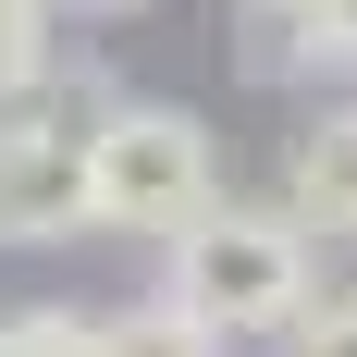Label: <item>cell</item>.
I'll list each match as a JSON object with an SVG mask.
<instances>
[{
	"instance_id": "30bf717a",
	"label": "cell",
	"mask_w": 357,
	"mask_h": 357,
	"mask_svg": "<svg viewBox=\"0 0 357 357\" xmlns=\"http://www.w3.org/2000/svg\"><path fill=\"white\" fill-rule=\"evenodd\" d=\"M62 25H123V13H148V0H50Z\"/></svg>"
},
{
	"instance_id": "ba28073f",
	"label": "cell",
	"mask_w": 357,
	"mask_h": 357,
	"mask_svg": "<svg viewBox=\"0 0 357 357\" xmlns=\"http://www.w3.org/2000/svg\"><path fill=\"white\" fill-rule=\"evenodd\" d=\"M296 62L308 74H357V0H308L296 13Z\"/></svg>"
},
{
	"instance_id": "8fae6325",
	"label": "cell",
	"mask_w": 357,
	"mask_h": 357,
	"mask_svg": "<svg viewBox=\"0 0 357 357\" xmlns=\"http://www.w3.org/2000/svg\"><path fill=\"white\" fill-rule=\"evenodd\" d=\"M247 13H271V25H296V13H308V0H247Z\"/></svg>"
},
{
	"instance_id": "277c9868",
	"label": "cell",
	"mask_w": 357,
	"mask_h": 357,
	"mask_svg": "<svg viewBox=\"0 0 357 357\" xmlns=\"http://www.w3.org/2000/svg\"><path fill=\"white\" fill-rule=\"evenodd\" d=\"M284 222L308 247H357V99L308 111L284 148Z\"/></svg>"
},
{
	"instance_id": "8992f818",
	"label": "cell",
	"mask_w": 357,
	"mask_h": 357,
	"mask_svg": "<svg viewBox=\"0 0 357 357\" xmlns=\"http://www.w3.org/2000/svg\"><path fill=\"white\" fill-rule=\"evenodd\" d=\"M0 357H99V308H74V296L0 308Z\"/></svg>"
},
{
	"instance_id": "7a4b0ae2",
	"label": "cell",
	"mask_w": 357,
	"mask_h": 357,
	"mask_svg": "<svg viewBox=\"0 0 357 357\" xmlns=\"http://www.w3.org/2000/svg\"><path fill=\"white\" fill-rule=\"evenodd\" d=\"M197 210H222V148L185 99H111L86 123V234L173 247Z\"/></svg>"
},
{
	"instance_id": "5b68a950",
	"label": "cell",
	"mask_w": 357,
	"mask_h": 357,
	"mask_svg": "<svg viewBox=\"0 0 357 357\" xmlns=\"http://www.w3.org/2000/svg\"><path fill=\"white\" fill-rule=\"evenodd\" d=\"M99 357H234V345L197 333L173 296H136V308H99Z\"/></svg>"
},
{
	"instance_id": "3957f363",
	"label": "cell",
	"mask_w": 357,
	"mask_h": 357,
	"mask_svg": "<svg viewBox=\"0 0 357 357\" xmlns=\"http://www.w3.org/2000/svg\"><path fill=\"white\" fill-rule=\"evenodd\" d=\"M86 234V136L50 111H0V247H74Z\"/></svg>"
},
{
	"instance_id": "6da1fadb",
	"label": "cell",
	"mask_w": 357,
	"mask_h": 357,
	"mask_svg": "<svg viewBox=\"0 0 357 357\" xmlns=\"http://www.w3.org/2000/svg\"><path fill=\"white\" fill-rule=\"evenodd\" d=\"M160 296H173L197 333H222V345H247V333L284 345V321L321 296V247H308L284 210H234V197H222V210H197L173 247H160Z\"/></svg>"
},
{
	"instance_id": "52a82bcc",
	"label": "cell",
	"mask_w": 357,
	"mask_h": 357,
	"mask_svg": "<svg viewBox=\"0 0 357 357\" xmlns=\"http://www.w3.org/2000/svg\"><path fill=\"white\" fill-rule=\"evenodd\" d=\"M50 62H62V13L50 0H0V99H25Z\"/></svg>"
},
{
	"instance_id": "9c48e42d",
	"label": "cell",
	"mask_w": 357,
	"mask_h": 357,
	"mask_svg": "<svg viewBox=\"0 0 357 357\" xmlns=\"http://www.w3.org/2000/svg\"><path fill=\"white\" fill-rule=\"evenodd\" d=\"M284 357H357V296H308L284 321Z\"/></svg>"
}]
</instances>
